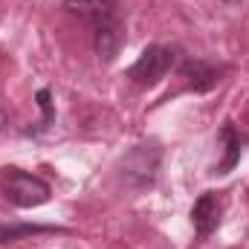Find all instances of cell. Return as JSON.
Wrapping results in <instances>:
<instances>
[{
  "label": "cell",
  "mask_w": 249,
  "mask_h": 249,
  "mask_svg": "<svg viewBox=\"0 0 249 249\" xmlns=\"http://www.w3.org/2000/svg\"><path fill=\"white\" fill-rule=\"evenodd\" d=\"M0 188H3V197L18 209L44 206L53 194L47 180H41L29 171H20V168H6L3 177H0Z\"/></svg>",
  "instance_id": "cell-1"
},
{
  "label": "cell",
  "mask_w": 249,
  "mask_h": 249,
  "mask_svg": "<svg viewBox=\"0 0 249 249\" xmlns=\"http://www.w3.org/2000/svg\"><path fill=\"white\" fill-rule=\"evenodd\" d=\"M171 67H174V53H171L168 47L154 44V47L142 50V55L130 64L127 78H130L136 87H154L157 81H162V78L168 75Z\"/></svg>",
  "instance_id": "cell-2"
},
{
  "label": "cell",
  "mask_w": 249,
  "mask_h": 249,
  "mask_svg": "<svg viewBox=\"0 0 249 249\" xmlns=\"http://www.w3.org/2000/svg\"><path fill=\"white\" fill-rule=\"evenodd\" d=\"M64 9L78 15L90 23V32L122 26L119 20V0H64Z\"/></svg>",
  "instance_id": "cell-3"
},
{
  "label": "cell",
  "mask_w": 249,
  "mask_h": 249,
  "mask_svg": "<svg viewBox=\"0 0 249 249\" xmlns=\"http://www.w3.org/2000/svg\"><path fill=\"white\" fill-rule=\"evenodd\" d=\"M220 214H223V200L214 191H206L194 200L191 206V223L197 229L200 238H209L217 226H220Z\"/></svg>",
  "instance_id": "cell-4"
},
{
  "label": "cell",
  "mask_w": 249,
  "mask_h": 249,
  "mask_svg": "<svg viewBox=\"0 0 249 249\" xmlns=\"http://www.w3.org/2000/svg\"><path fill=\"white\" fill-rule=\"evenodd\" d=\"M157 162H160V154L157 151H148V148H136L127 160H124V180L136 188H145L154 183L157 177Z\"/></svg>",
  "instance_id": "cell-5"
},
{
  "label": "cell",
  "mask_w": 249,
  "mask_h": 249,
  "mask_svg": "<svg viewBox=\"0 0 249 249\" xmlns=\"http://www.w3.org/2000/svg\"><path fill=\"white\" fill-rule=\"evenodd\" d=\"M180 78L186 81L188 90H194V93H206V90H212V87L220 81V70L212 67V64H206V61H194V58H188V61L180 64Z\"/></svg>",
  "instance_id": "cell-6"
},
{
  "label": "cell",
  "mask_w": 249,
  "mask_h": 249,
  "mask_svg": "<svg viewBox=\"0 0 249 249\" xmlns=\"http://www.w3.org/2000/svg\"><path fill=\"white\" fill-rule=\"evenodd\" d=\"M220 145H223V162L212 171V174H229L238 162H241V136H238V130H235V124L226 122L220 127Z\"/></svg>",
  "instance_id": "cell-7"
},
{
  "label": "cell",
  "mask_w": 249,
  "mask_h": 249,
  "mask_svg": "<svg viewBox=\"0 0 249 249\" xmlns=\"http://www.w3.org/2000/svg\"><path fill=\"white\" fill-rule=\"evenodd\" d=\"M44 232H61V229H55V226H29V223H23V226H0V244H12V241H18V238H23V235H44Z\"/></svg>",
  "instance_id": "cell-8"
},
{
  "label": "cell",
  "mask_w": 249,
  "mask_h": 249,
  "mask_svg": "<svg viewBox=\"0 0 249 249\" xmlns=\"http://www.w3.org/2000/svg\"><path fill=\"white\" fill-rule=\"evenodd\" d=\"M35 102H38V107L44 110V119H41L38 127H47V124L53 122V116H55V113H53V102H50V90H47V87L38 90V93H35Z\"/></svg>",
  "instance_id": "cell-9"
},
{
  "label": "cell",
  "mask_w": 249,
  "mask_h": 249,
  "mask_svg": "<svg viewBox=\"0 0 249 249\" xmlns=\"http://www.w3.org/2000/svg\"><path fill=\"white\" fill-rule=\"evenodd\" d=\"M226 3H238V0H226Z\"/></svg>",
  "instance_id": "cell-10"
},
{
  "label": "cell",
  "mask_w": 249,
  "mask_h": 249,
  "mask_svg": "<svg viewBox=\"0 0 249 249\" xmlns=\"http://www.w3.org/2000/svg\"><path fill=\"white\" fill-rule=\"evenodd\" d=\"M0 124H3V113H0Z\"/></svg>",
  "instance_id": "cell-11"
}]
</instances>
